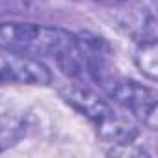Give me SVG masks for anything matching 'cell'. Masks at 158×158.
<instances>
[{"label": "cell", "instance_id": "6da1fadb", "mask_svg": "<svg viewBox=\"0 0 158 158\" xmlns=\"http://www.w3.org/2000/svg\"><path fill=\"white\" fill-rule=\"evenodd\" d=\"M0 48L30 58H54L63 73L84 78L78 35L63 28L35 23H0Z\"/></svg>", "mask_w": 158, "mask_h": 158}, {"label": "cell", "instance_id": "7a4b0ae2", "mask_svg": "<svg viewBox=\"0 0 158 158\" xmlns=\"http://www.w3.org/2000/svg\"><path fill=\"white\" fill-rule=\"evenodd\" d=\"M63 99L74 110L86 115L95 125L101 138L112 145H130L132 139L138 136V130L134 125H130L106 101H102L99 95H95L88 88L73 86L67 91H63Z\"/></svg>", "mask_w": 158, "mask_h": 158}, {"label": "cell", "instance_id": "3957f363", "mask_svg": "<svg viewBox=\"0 0 158 158\" xmlns=\"http://www.w3.org/2000/svg\"><path fill=\"white\" fill-rule=\"evenodd\" d=\"M99 86L104 89V93L128 110L134 117L143 121L149 128H156L158 123V95L154 89L141 86L136 80H128V78H112L104 76L99 82Z\"/></svg>", "mask_w": 158, "mask_h": 158}, {"label": "cell", "instance_id": "277c9868", "mask_svg": "<svg viewBox=\"0 0 158 158\" xmlns=\"http://www.w3.org/2000/svg\"><path fill=\"white\" fill-rule=\"evenodd\" d=\"M52 74L47 65L39 60L23 56L0 48V86L8 84H28V86H47Z\"/></svg>", "mask_w": 158, "mask_h": 158}, {"label": "cell", "instance_id": "5b68a950", "mask_svg": "<svg viewBox=\"0 0 158 158\" xmlns=\"http://www.w3.org/2000/svg\"><path fill=\"white\" fill-rule=\"evenodd\" d=\"M136 63L145 76H149L151 80H156V37L139 39V47L136 50Z\"/></svg>", "mask_w": 158, "mask_h": 158}, {"label": "cell", "instance_id": "8992f818", "mask_svg": "<svg viewBox=\"0 0 158 158\" xmlns=\"http://www.w3.org/2000/svg\"><path fill=\"white\" fill-rule=\"evenodd\" d=\"M95 2H117V0H95Z\"/></svg>", "mask_w": 158, "mask_h": 158}]
</instances>
